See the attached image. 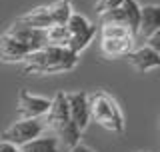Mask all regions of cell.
<instances>
[{"mask_svg": "<svg viewBox=\"0 0 160 152\" xmlns=\"http://www.w3.org/2000/svg\"><path fill=\"white\" fill-rule=\"evenodd\" d=\"M78 54L72 52L68 46H54L48 44L44 48H38L28 54L24 60V74H34V76H48V74H58V72H68L76 66Z\"/></svg>", "mask_w": 160, "mask_h": 152, "instance_id": "6da1fadb", "label": "cell"}, {"mask_svg": "<svg viewBox=\"0 0 160 152\" xmlns=\"http://www.w3.org/2000/svg\"><path fill=\"white\" fill-rule=\"evenodd\" d=\"M44 122H46V128L56 132V136L60 138V144L66 150L80 142L82 130H80L76 126V122L72 120L68 98H66V92H64V90H58L56 96L52 98V106H50L48 114L44 116Z\"/></svg>", "mask_w": 160, "mask_h": 152, "instance_id": "7a4b0ae2", "label": "cell"}, {"mask_svg": "<svg viewBox=\"0 0 160 152\" xmlns=\"http://www.w3.org/2000/svg\"><path fill=\"white\" fill-rule=\"evenodd\" d=\"M88 102L92 120L96 124H100L112 134L124 132V114L112 94H108L106 90H98L94 94H88Z\"/></svg>", "mask_w": 160, "mask_h": 152, "instance_id": "3957f363", "label": "cell"}, {"mask_svg": "<svg viewBox=\"0 0 160 152\" xmlns=\"http://www.w3.org/2000/svg\"><path fill=\"white\" fill-rule=\"evenodd\" d=\"M44 130H46V122L42 118H18L2 132V140H10L18 146H24L30 140L42 136Z\"/></svg>", "mask_w": 160, "mask_h": 152, "instance_id": "277c9868", "label": "cell"}, {"mask_svg": "<svg viewBox=\"0 0 160 152\" xmlns=\"http://www.w3.org/2000/svg\"><path fill=\"white\" fill-rule=\"evenodd\" d=\"M52 100L44 98V96L30 94L28 90H20L18 92V104H16V116L18 118H44L48 114Z\"/></svg>", "mask_w": 160, "mask_h": 152, "instance_id": "5b68a950", "label": "cell"}, {"mask_svg": "<svg viewBox=\"0 0 160 152\" xmlns=\"http://www.w3.org/2000/svg\"><path fill=\"white\" fill-rule=\"evenodd\" d=\"M6 32L12 34L14 38H18L20 42H24L26 46H30V48H32V52H34V50H38V48L48 46V34H46V30L28 26V24H22V22H18V20H14L12 26H10Z\"/></svg>", "mask_w": 160, "mask_h": 152, "instance_id": "8992f818", "label": "cell"}, {"mask_svg": "<svg viewBox=\"0 0 160 152\" xmlns=\"http://www.w3.org/2000/svg\"><path fill=\"white\" fill-rule=\"evenodd\" d=\"M68 106H70V114L72 120L76 122L80 130H86L88 124L92 122V112H90V102H88V94L86 92H66Z\"/></svg>", "mask_w": 160, "mask_h": 152, "instance_id": "52a82bcc", "label": "cell"}, {"mask_svg": "<svg viewBox=\"0 0 160 152\" xmlns=\"http://www.w3.org/2000/svg\"><path fill=\"white\" fill-rule=\"evenodd\" d=\"M126 60H128L130 66L140 74L160 68V52H156L154 48H150L148 44H144L142 48L132 50V52L126 56Z\"/></svg>", "mask_w": 160, "mask_h": 152, "instance_id": "ba28073f", "label": "cell"}, {"mask_svg": "<svg viewBox=\"0 0 160 152\" xmlns=\"http://www.w3.org/2000/svg\"><path fill=\"white\" fill-rule=\"evenodd\" d=\"M30 52H32V48L20 42L18 38H14L12 34L4 32L0 36V56L4 62H24Z\"/></svg>", "mask_w": 160, "mask_h": 152, "instance_id": "9c48e42d", "label": "cell"}, {"mask_svg": "<svg viewBox=\"0 0 160 152\" xmlns=\"http://www.w3.org/2000/svg\"><path fill=\"white\" fill-rule=\"evenodd\" d=\"M134 50V38H100V52L108 60L128 56Z\"/></svg>", "mask_w": 160, "mask_h": 152, "instance_id": "30bf717a", "label": "cell"}, {"mask_svg": "<svg viewBox=\"0 0 160 152\" xmlns=\"http://www.w3.org/2000/svg\"><path fill=\"white\" fill-rule=\"evenodd\" d=\"M18 22H22V24H28V26H34V28H42V30H46L50 28L52 24H56L54 22V14H52V6H38V8H32L30 12L26 14H22L20 18H16Z\"/></svg>", "mask_w": 160, "mask_h": 152, "instance_id": "8fae6325", "label": "cell"}, {"mask_svg": "<svg viewBox=\"0 0 160 152\" xmlns=\"http://www.w3.org/2000/svg\"><path fill=\"white\" fill-rule=\"evenodd\" d=\"M160 30V4H144L142 6V22H140V36L148 38Z\"/></svg>", "mask_w": 160, "mask_h": 152, "instance_id": "7c38bea8", "label": "cell"}, {"mask_svg": "<svg viewBox=\"0 0 160 152\" xmlns=\"http://www.w3.org/2000/svg\"><path fill=\"white\" fill-rule=\"evenodd\" d=\"M20 148H22V152H58L60 138L58 136H38Z\"/></svg>", "mask_w": 160, "mask_h": 152, "instance_id": "4fadbf2b", "label": "cell"}, {"mask_svg": "<svg viewBox=\"0 0 160 152\" xmlns=\"http://www.w3.org/2000/svg\"><path fill=\"white\" fill-rule=\"evenodd\" d=\"M100 38H136L134 30L122 22H102Z\"/></svg>", "mask_w": 160, "mask_h": 152, "instance_id": "5bb4252c", "label": "cell"}, {"mask_svg": "<svg viewBox=\"0 0 160 152\" xmlns=\"http://www.w3.org/2000/svg\"><path fill=\"white\" fill-rule=\"evenodd\" d=\"M94 36H96V26H94V24H90L88 28H84V30H80V32H76V34H72V36H70L68 48L72 50V52L80 54L90 42H92Z\"/></svg>", "mask_w": 160, "mask_h": 152, "instance_id": "9a60e30c", "label": "cell"}, {"mask_svg": "<svg viewBox=\"0 0 160 152\" xmlns=\"http://www.w3.org/2000/svg\"><path fill=\"white\" fill-rule=\"evenodd\" d=\"M46 34H48V44H54V46H68L70 36H72L66 24H52L50 28H46Z\"/></svg>", "mask_w": 160, "mask_h": 152, "instance_id": "2e32d148", "label": "cell"}, {"mask_svg": "<svg viewBox=\"0 0 160 152\" xmlns=\"http://www.w3.org/2000/svg\"><path fill=\"white\" fill-rule=\"evenodd\" d=\"M122 8L126 10V16H128L130 28H132L134 34L138 36V32H140V22H142V6H140L136 0H124Z\"/></svg>", "mask_w": 160, "mask_h": 152, "instance_id": "e0dca14e", "label": "cell"}, {"mask_svg": "<svg viewBox=\"0 0 160 152\" xmlns=\"http://www.w3.org/2000/svg\"><path fill=\"white\" fill-rule=\"evenodd\" d=\"M52 6V14H54V22L56 24H66L70 16H72V4L68 0H56V2L50 4Z\"/></svg>", "mask_w": 160, "mask_h": 152, "instance_id": "ac0fdd59", "label": "cell"}, {"mask_svg": "<svg viewBox=\"0 0 160 152\" xmlns=\"http://www.w3.org/2000/svg\"><path fill=\"white\" fill-rule=\"evenodd\" d=\"M66 26L70 28V32H72V34H76V32H80V30L88 28L90 22H88L86 16H82V14H76V12H74L72 16H70V20L66 22Z\"/></svg>", "mask_w": 160, "mask_h": 152, "instance_id": "d6986e66", "label": "cell"}, {"mask_svg": "<svg viewBox=\"0 0 160 152\" xmlns=\"http://www.w3.org/2000/svg\"><path fill=\"white\" fill-rule=\"evenodd\" d=\"M122 4H124V0H96V2H94V10H96L98 14H104V12H108V10H114V8L122 6Z\"/></svg>", "mask_w": 160, "mask_h": 152, "instance_id": "ffe728a7", "label": "cell"}, {"mask_svg": "<svg viewBox=\"0 0 160 152\" xmlns=\"http://www.w3.org/2000/svg\"><path fill=\"white\" fill-rule=\"evenodd\" d=\"M146 44L150 48H154L156 52H160V30H156L154 34H150V36L146 38Z\"/></svg>", "mask_w": 160, "mask_h": 152, "instance_id": "44dd1931", "label": "cell"}, {"mask_svg": "<svg viewBox=\"0 0 160 152\" xmlns=\"http://www.w3.org/2000/svg\"><path fill=\"white\" fill-rule=\"evenodd\" d=\"M0 152H22V148L18 144L10 142V140H2L0 142Z\"/></svg>", "mask_w": 160, "mask_h": 152, "instance_id": "7402d4cb", "label": "cell"}, {"mask_svg": "<svg viewBox=\"0 0 160 152\" xmlns=\"http://www.w3.org/2000/svg\"><path fill=\"white\" fill-rule=\"evenodd\" d=\"M66 152H94L90 146H86V144H82V142H78L76 146H72V148H68Z\"/></svg>", "mask_w": 160, "mask_h": 152, "instance_id": "603a6c76", "label": "cell"}, {"mask_svg": "<svg viewBox=\"0 0 160 152\" xmlns=\"http://www.w3.org/2000/svg\"><path fill=\"white\" fill-rule=\"evenodd\" d=\"M142 152H148V150H142Z\"/></svg>", "mask_w": 160, "mask_h": 152, "instance_id": "cb8c5ba5", "label": "cell"}]
</instances>
